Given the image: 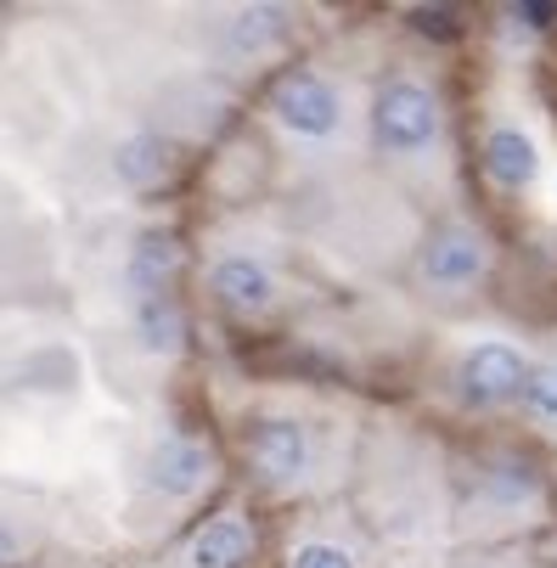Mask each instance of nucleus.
<instances>
[{"label": "nucleus", "mask_w": 557, "mask_h": 568, "mask_svg": "<svg viewBox=\"0 0 557 568\" xmlns=\"http://www.w3.org/2000/svg\"><path fill=\"white\" fill-rule=\"evenodd\" d=\"M524 412H529L535 423H557V361L529 366V383H524Z\"/></svg>", "instance_id": "4468645a"}, {"label": "nucleus", "mask_w": 557, "mask_h": 568, "mask_svg": "<svg viewBox=\"0 0 557 568\" xmlns=\"http://www.w3.org/2000/svg\"><path fill=\"white\" fill-rule=\"evenodd\" d=\"M181 271V248L164 225H146L135 242H130V287L135 298H170V282Z\"/></svg>", "instance_id": "6e6552de"}, {"label": "nucleus", "mask_w": 557, "mask_h": 568, "mask_svg": "<svg viewBox=\"0 0 557 568\" xmlns=\"http://www.w3.org/2000/svg\"><path fill=\"white\" fill-rule=\"evenodd\" d=\"M113 170H119L124 186L146 192V186H158V181H170V170H175V146H170L164 135H130V141L113 152Z\"/></svg>", "instance_id": "9b49d317"}, {"label": "nucleus", "mask_w": 557, "mask_h": 568, "mask_svg": "<svg viewBox=\"0 0 557 568\" xmlns=\"http://www.w3.org/2000/svg\"><path fill=\"white\" fill-rule=\"evenodd\" d=\"M412 23H417L423 34H439V40H450V34H456V12H450V7H417V12H412Z\"/></svg>", "instance_id": "dca6fc26"}, {"label": "nucleus", "mask_w": 557, "mask_h": 568, "mask_svg": "<svg viewBox=\"0 0 557 568\" xmlns=\"http://www.w3.org/2000/svg\"><path fill=\"white\" fill-rule=\"evenodd\" d=\"M12 557H18V535L0 524V562H12Z\"/></svg>", "instance_id": "a211bd4d"}, {"label": "nucleus", "mask_w": 557, "mask_h": 568, "mask_svg": "<svg viewBox=\"0 0 557 568\" xmlns=\"http://www.w3.org/2000/svg\"><path fill=\"white\" fill-rule=\"evenodd\" d=\"M524 383H529V361L513 349V344H473L456 366V388L462 399L473 405H507V399H524Z\"/></svg>", "instance_id": "7ed1b4c3"}, {"label": "nucleus", "mask_w": 557, "mask_h": 568, "mask_svg": "<svg viewBox=\"0 0 557 568\" xmlns=\"http://www.w3.org/2000/svg\"><path fill=\"white\" fill-rule=\"evenodd\" d=\"M287 568H355V557H350L344 546H333V540H304V546L287 557Z\"/></svg>", "instance_id": "2eb2a0df"}, {"label": "nucleus", "mask_w": 557, "mask_h": 568, "mask_svg": "<svg viewBox=\"0 0 557 568\" xmlns=\"http://www.w3.org/2000/svg\"><path fill=\"white\" fill-rule=\"evenodd\" d=\"M271 113H276V124H282L287 135H304V141H327V135L344 124V102H338V91L327 85L322 73H310V68L276 79Z\"/></svg>", "instance_id": "f03ea898"}, {"label": "nucleus", "mask_w": 557, "mask_h": 568, "mask_svg": "<svg viewBox=\"0 0 557 568\" xmlns=\"http://www.w3.org/2000/svg\"><path fill=\"white\" fill-rule=\"evenodd\" d=\"M249 557H254V529H249V518H236V513L209 518L186 540V568H249Z\"/></svg>", "instance_id": "1a4fd4ad"}, {"label": "nucleus", "mask_w": 557, "mask_h": 568, "mask_svg": "<svg viewBox=\"0 0 557 568\" xmlns=\"http://www.w3.org/2000/svg\"><path fill=\"white\" fill-rule=\"evenodd\" d=\"M209 293L231 310V315H265L276 304V276L265 260L254 254H220L209 265Z\"/></svg>", "instance_id": "39448f33"}, {"label": "nucleus", "mask_w": 557, "mask_h": 568, "mask_svg": "<svg viewBox=\"0 0 557 568\" xmlns=\"http://www.w3.org/2000/svg\"><path fill=\"white\" fill-rule=\"evenodd\" d=\"M249 462L260 467V478L293 484V478H304V467H310V439H304V428H298L293 417H265V423H254V434H249Z\"/></svg>", "instance_id": "0eeeda50"}, {"label": "nucleus", "mask_w": 557, "mask_h": 568, "mask_svg": "<svg viewBox=\"0 0 557 568\" xmlns=\"http://www.w3.org/2000/svg\"><path fill=\"white\" fill-rule=\"evenodd\" d=\"M423 276L434 287H445V293L473 287L485 276V236L467 231V225H439L428 236V248H423Z\"/></svg>", "instance_id": "423d86ee"}, {"label": "nucleus", "mask_w": 557, "mask_h": 568, "mask_svg": "<svg viewBox=\"0 0 557 568\" xmlns=\"http://www.w3.org/2000/svg\"><path fill=\"white\" fill-rule=\"evenodd\" d=\"M513 18L529 23V29H546L557 18V7H551V0H524V7H513Z\"/></svg>", "instance_id": "f3484780"}, {"label": "nucleus", "mask_w": 557, "mask_h": 568, "mask_svg": "<svg viewBox=\"0 0 557 568\" xmlns=\"http://www.w3.org/2000/svg\"><path fill=\"white\" fill-rule=\"evenodd\" d=\"M135 338L152 355H181L186 349V315L170 298H135Z\"/></svg>", "instance_id": "f8f14e48"}, {"label": "nucleus", "mask_w": 557, "mask_h": 568, "mask_svg": "<svg viewBox=\"0 0 557 568\" xmlns=\"http://www.w3.org/2000/svg\"><path fill=\"white\" fill-rule=\"evenodd\" d=\"M209 473H214V456L192 434H164L152 445V456H146V484L158 496H170V501H192L209 484Z\"/></svg>", "instance_id": "20e7f679"}, {"label": "nucleus", "mask_w": 557, "mask_h": 568, "mask_svg": "<svg viewBox=\"0 0 557 568\" xmlns=\"http://www.w3.org/2000/svg\"><path fill=\"white\" fill-rule=\"evenodd\" d=\"M485 170H490V181H496V186L518 192V186H529V181H535L540 152H535V141H529L524 130L496 124V130L485 135Z\"/></svg>", "instance_id": "9d476101"}, {"label": "nucleus", "mask_w": 557, "mask_h": 568, "mask_svg": "<svg viewBox=\"0 0 557 568\" xmlns=\"http://www.w3.org/2000/svg\"><path fill=\"white\" fill-rule=\"evenodd\" d=\"M282 23H287V12H276V7L236 12L231 29H225V45H231V51H265V45L282 34Z\"/></svg>", "instance_id": "ddd939ff"}, {"label": "nucleus", "mask_w": 557, "mask_h": 568, "mask_svg": "<svg viewBox=\"0 0 557 568\" xmlns=\"http://www.w3.org/2000/svg\"><path fill=\"white\" fill-rule=\"evenodd\" d=\"M372 135H377L383 152H401V158L434 146V135H439L434 91L417 85V79H388V85L377 91V102H372Z\"/></svg>", "instance_id": "f257e3e1"}]
</instances>
